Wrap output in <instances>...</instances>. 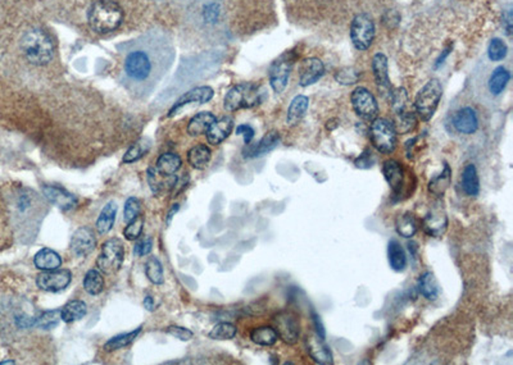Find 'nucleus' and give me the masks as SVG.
Listing matches in <instances>:
<instances>
[{"label":"nucleus","instance_id":"nucleus-7","mask_svg":"<svg viewBox=\"0 0 513 365\" xmlns=\"http://www.w3.org/2000/svg\"><path fill=\"white\" fill-rule=\"evenodd\" d=\"M124 261V242L117 237H112L103 244L100 254L96 259V266L105 274H113L122 268Z\"/></svg>","mask_w":513,"mask_h":365},{"label":"nucleus","instance_id":"nucleus-9","mask_svg":"<svg viewBox=\"0 0 513 365\" xmlns=\"http://www.w3.org/2000/svg\"><path fill=\"white\" fill-rule=\"evenodd\" d=\"M375 38V25L369 14H357L352 21L351 38L357 50H367Z\"/></svg>","mask_w":513,"mask_h":365},{"label":"nucleus","instance_id":"nucleus-16","mask_svg":"<svg viewBox=\"0 0 513 365\" xmlns=\"http://www.w3.org/2000/svg\"><path fill=\"white\" fill-rule=\"evenodd\" d=\"M41 192L45 200L57 205L62 211H69L75 209L78 204V199L74 193L67 191L66 189L54 186V185H44L41 187Z\"/></svg>","mask_w":513,"mask_h":365},{"label":"nucleus","instance_id":"nucleus-20","mask_svg":"<svg viewBox=\"0 0 513 365\" xmlns=\"http://www.w3.org/2000/svg\"><path fill=\"white\" fill-rule=\"evenodd\" d=\"M452 123L458 134H475L479 130V117L474 108L463 106L453 115Z\"/></svg>","mask_w":513,"mask_h":365},{"label":"nucleus","instance_id":"nucleus-44","mask_svg":"<svg viewBox=\"0 0 513 365\" xmlns=\"http://www.w3.org/2000/svg\"><path fill=\"white\" fill-rule=\"evenodd\" d=\"M61 320V309H53L44 311L40 317L36 319V326L41 329H53L59 325Z\"/></svg>","mask_w":513,"mask_h":365},{"label":"nucleus","instance_id":"nucleus-13","mask_svg":"<svg viewBox=\"0 0 513 365\" xmlns=\"http://www.w3.org/2000/svg\"><path fill=\"white\" fill-rule=\"evenodd\" d=\"M448 221L447 211L441 202H437L428 209L426 215L422 220V228L428 233V236L439 239L444 236L447 232Z\"/></svg>","mask_w":513,"mask_h":365},{"label":"nucleus","instance_id":"nucleus-42","mask_svg":"<svg viewBox=\"0 0 513 365\" xmlns=\"http://www.w3.org/2000/svg\"><path fill=\"white\" fill-rule=\"evenodd\" d=\"M237 327L234 326L232 323H228V322H221L219 325L213 327L210 329V332L208 333V336L213 340H219V341H225V340H232L234 337L237 336Z\"/></svg>","mask_w":513,"mask_h":365},{"label":"nucleus","instance_id":"nucleus-26","mask_svg":"<svg viewBox=\"0 0 513 365\" xmlns=\"http://www.w3.org/2000/svg\"><path fill=\"white\" fill-rule=\"evenodd\" d=\"M452 182V169L449 164L444 163V169L434 176L428 185V192L435 198H443Z\"/></svg>","mask_w":513,"mask_h":365},{"label":"nucleus","instance_id":"nucleus-6","mask_svg":"<svg viewBox=\"0 0 513 365\" xmlns=\"http://www.w3.org/2000/svg\"><path fill=\"white\" fill-rule=\"evenodd\" d=\"M370 140L379 153L391 154L397 149L398 132L393 122L385 118H376L371 123Z\"/></svg>","mask_w":513,"mask_h":365},{"label":"nucleus","instance_id":"nucleus-14","mask_svg":"<svg viewBox=\"0 0 513 365\" xmlns=\"http://www.w3.org/2000/svg\"><path fill=\"white\" fill-rule=\"evenodd\" d=\"M96 245H98V241H96V233L89 227L77 228L74 232L71 242H69L71 251L76 258H85L87 255H90L96 249Z\"/></svg>","mask_w":513,"mask_h":365},{"label":"nucleus","instance_id":"nucleus-38","mask_svg":"<svg viewBox=\"0 0 513 365\" xmlns=\"http://www.w3.org/2000/svg\"><path fill=\"white\" fill-rule=\"evenodd\" d=\"M152 148V141L148 139V137H143L140 139L139 141H136L135 144L126 152V154L122 158V162L124 163L131 164L138 162L139 159H142L145 154L148 153Z\"/></svg>","mask_w":513,"mask_h":365},{"label":"nucleus","instance_id":"nucleus-41","mask_svg":"<svg viewBox=\"0 0 513 365\" xmlns=\"http://www.w3.org/2000/svg\"><path fill=\"white\" fill-rule=\"evenodd\" d=\"M145 274L153 285H162L164 281L163 274V266L158 258L151 257L145 263Z\"/></svg>","mask_w":513,"mask_h":365},{"label":"nucleus","instance_id":"nucleus-30","mask_svg":"<svg viewBox=\"0 0 513 365\" xmlns=\"http://www.w3.org/2000/svg\"><path fill=\"white\" fill-rule=\"evenodd\" d=\"M216 122V115L210 112H200L194 115L188 125V134L190 136H200L207 134L209 127Z\"/></svg>","mask_w":513,"mask_h":365},{"label":"nucleus","instance_id":"nucleus-21","mask_svg":"<svg viewBox=\"0 0 513 365\" xmlns=\"http://www.w3.org/2000/svg\"><path fill=\"white\" fill-rule=\"evenodd\" d=\"M280 144V134L276 131H271L265 134L256 144H247L243 150V156L247 159L259 158L272 152Z\"/></svg>","mask_w":513,"mask_h":365},{"label":"nucleus","instance_id":"nucleus-47","mask_svg":"<svg viewBox=\"0 0 513 365\" xmlns=\"http://www.w3.org/2000/svg\"><path fill=\"white\" fill-rule=\"evenodd\" d=\"M140 213H142V202H140L138 198H135V196L129 198V199L126 200V202H124V222L129 223V222L133 221L135 218H138V217L140 215Z\"/></svg>","mask_w":513,"mask_h":365},{"label":"nucleus","instance_id":"nucleus-1","mask_svg":"<svg viewBox=\"0 0 513 365\" xmlns=\"http://www.w3.org/2000/svg\"><path fill=\"white\" fill-rule=\"evenodd\" d=\"M160 63L161 59L154 51H149L148 49H133L124 58L122 77L124 86L136 95L149 94L163 75Z\"/></svg>","mask_w":513,"mask_h":365},{"label":"nucleus","instance_id":"nucleus-10","mask_svg":"<svg viewBox=\"0 0 513 365\" xmlns=\"http://www.w3.org/2000/svg\"><path fill=\"white\" fill-rule=\"evenodd\" d=\"M279 338L286 345H295L301 336V322L298 316L290 310H283L274 318Z\"/></svg>","mask_w":513,"mask_h":365},{"label":"nucleus","instance_id":"nucleus-31","mask_svg":"<svg viewBox=\"0 0 513 365\" xmlns=\"http://www.w3.org/2000/svg\"><path fill=\"white\" fill-rule=\"evenodd\" d=\"M181 165H182V159L177 154L166 153L162 154L161 156L157 159L155 169L163 177H171L180 169Z\"/></svg>","mask_w":513,"mask_h":365},{"label":"nucleus","instance_id":"nucleus-11","mask_svg":"<svg viewBox=\"0 0 513 365\" xmlns=\"http://www.w3.org/2000/svg\"><path fill=\"white\" fill-rule=\"evenodd\" d=\"M353 109L362 119L372 122L379 115V104L376 97L366 87H357L351 96Z\"/></svg>","mask_w":513,"mask_h":365},{"label":"nucleus","instance_id":"nucleus-37","mask_svg":"<svg viewBox=\"0 0 513 365\" xmlns=\"http://www.w3.org/2000/svg\"><path fill=\"white\" fill-rule=\"evenodd\" d=\"M510 78L511 75L508 72V69H505L504 67L495 68L492 73V76L489 78V82H488V86H489V91L492 93V95H499L504 91V89L508 85L510 82Z\"/></svg>","mask_w":513,"mask_h":365},{"label":"nucleus","instance_id":"nucleus-58","mask_svg":"<svg viewBox=\"0 0 513 365\" xmlns=\"http://www.w3.org/2000/svg\"><path fill=\"white\" fill-rule=\"evenodd\" d=\"M16 362H13V360H7V362H3L1 364H14Z\"/></svg>","mask_w":513,"mask_h":365},{"label":"nucleus","instance_id":"nucleus-56","mask_svg":"<svg viewBox=\"0 0 513 365\" xmlns=\"http://www.w3.org/2000/svg\"><path fill=\"white\" fill-rule=\"evenodd\" d=\"M144 307H145V309L146 310H149V311H153L154 309H155V304H154V298H152V296H145V298H144Z\"/></svg>","mask_w":513,"mask_h":365},{"label":"nucleus","instance_id":"nucleus-52","mask_svg":"<svg viewBox=\"0 0 513 365\" xmlns=\"http://www.w3.org/2000/svg\"><path fill=\"white\" fill-rule=\"evenodd\" d=\"M153 241L152 239L146 237L144 240L138 242L133 248V254L136 257H145V255H149L152 252Z\"/></svg>","mask_w":513,"mask_h":365},{"label":"nucleus","instance_id":"nucleus-48","mask_svg":"<svg viewBox=\"0 0 513 365\" xmlns=\"http://www.w3.org/2000/svg\"><path fill=\"white\" fill-rule=\"evenodd\" d=\"M144 220L139 215L133 221L129 222L127 226L124 227V236L126 240L135 241L138 240L142 233H143Z\"/></svg>","mask_w":513,"mask_h":365},{"label":"nucleus","instance_id":"nucleus-45","mask_svg":"<svg viewBox=\"0 0 513 365\" xmlns=\"http://www.w3.org/2000/svg\"><path fill=\"white\" fill-rule=\"evenodd\" d=\"M390 103H391L393 110H394L395 115L407 110V106H408V94H407L406 89L400 87V89H397L395 91H393L391 96H390Z\"/></svg>","mask_w":513,"mask_h":365},{"label":"nucleus","instance_id":"nucleus-54","mask_svg":"<svg viewBox=\"0 0 513 365\" xmlns=\"http://www.w3.org/2000/svg\"><path fill=\"white\" fill-rule=\"evenodd\" d=\"M311 317H312L314 329H316V335H318V336L325 340V338H326V331H325V327H323L321 317L314 311V309L311 310Z\"/></svg>","mask_w":513,"mask_h":365},{"label":"nucleus","instance_id":"nucleus-32","mask_svg":"<svg viewBox=\"0 0 513 365\" xmlns=\"http://www.w3.org/2000/svg\"><path fill=\"white\" fill-rule=\"evenodd\" d=\"M395 230L404 239H412L418 231L417 220L409 211L400 213L395 220Z\"/></svg>","mask_w":513,"mask_h":365},{"label":"nucleus","instance_id":"nucleus-18","mask_svg":"<svg viewBox=\"0 0 513 365\" xmlns=\"http://www.w3.org/2000/svg\"><path fill=\"white\" fill-rule=\"evenodd\" d=\"M307 351L314 363L320 365H333L334 356L330 347L318 335H308L305 338Z\"/></svg>","mask_w":513,"mask_h":365},{"label":"nucleus","instance_id":"nucleus-53","mask_svg":"<svg viewBox=\"0 0 513 365\" xmlns=\"http://www.w3.org/2000/svg\"><path fill=\"white\" fill-rule=\"evenodd\" d=\"M254 134H256V132H254V130H253L252 126L240 125L238 128H237V134H241V136L244 137V143H245V145L250 144V141H252L253 137H254Z\"/></svg>","mask_w":513,"mask_h":365},{"label":"nucleus","instance_id":"nucleus-40","mask_svg":"<svg viewBox=\"0 0 513 365\" xmlns=\"http://www.w3.org/2000/svg\"><path fill=\"white\" fill-rule=\"evenodd\" d=\"M84 288H85L86 292L91 296H96V295L102 294V291L105 290V279H103L102 273L96 269L87 270L85 279H84Z\"/></svg>","mask_w":513,"mask_h":365},{"label":"nucleus","instance_id":"nucleus-43","mask_svg":"<svg viewBox=\"0 0 513 365\" xmlns=\"http://www.w3.org/2000/svg\"><path fill=\"white\" fill-rule=\"evenodd\" d=\"M395 115H397V121H395L397 123H394V127H395L397 132L404 134L413 131V128L416 127V123H417L415 113L404 110V112Z\"/></svg>","mask_w":513,"mask_h":365},{"label":"nucleus","instance_id":"nucleus-55","mask_svg":"<svg viewBox=\"0 0 513 365\" xmlns=\"http://www.w3.org/2000/svg\"><path fill=\"white\" fill-rule=\"evenodd\" d=\"M504 19V26H505V30H507V34L510 35L511 34V30H512V14H511V10H508L505 14L503 16Z\"/></svg>","mask_w":513,"mask_h":365},{"label":"nucleus","instance_id":"nucleus-5","mask_svg":"<svg viewBox=\"0 0 513 365\" xmlns=\"http://www.w3.org/2000/svg\"><path fill=\"white\" fill-rule=\"evenodd\" d=\"M443 95V87L437 78L430 80L426 85L418 91L415 99V109L418 117L428 122L437 112L440 99Z\"/></svg>","mask_w":513,"mask_h":365},{"label":"nucleus","instance_id":"nucleus-4","mask_svg":"<svg viewBox=\"0 0 513 365\" xmlns=\"http://www.w3.org/2000/svg\"><path fill=\"white\" fill-rule=\"evenodd\" d=\"M262 100L259 86L250 82L239 84L231 87L223 99V106L228 112H237L240 109H249L258 106Z\"/></svg>","mask_w":513,"mask_h":365},{"label":"nucleus","instance_id":"nucleus-57","mask_svg":"<svg viewBox=\"0 0 513 365\" xmlns=\"http://www.w3.org/2000/svg\"><path fill=\"white\" fill-rule=\"evenodd\" d=\"M179 208H180V207H179V204H175V205L172 207L171 209H170V211H168V214H167V220H166V223H167V224H170V222H171L172 218H173V214L179 211Z\"/></svg>","mask_w":513,"mask_h":365},{"label":"nucleus","instance_id":"nucleus-49","mask_svg":"<svg viewBox=\"0 0 513 365\" xmlns=\"http://www.w3.org/2000/svg\"><path fill=\"white\" fill-rule=\"evenodd\" d=\"M360 72L352 67H345L335 73V80L342 85H353L358 81Z\"/></svg>","mask_w":513,"mask_h":365},{"label":"nucleus","instance_id":"nucleus-51","mask_svg":"<svg viewBox=\"0 0 513 365\" xmlns=\"http://www.w3.org/2000/svg\"><path fill=\"white\" fill-rule=\"evenodd\" d=\"M376 162L373 154L371 153L370 149H366L363 153L356 159V167L360 169H369Z\"/></svg>","mask_w":513,"mask_h":365},{"label":"nucleus","instance_id":"nucleus-22","mask_svg":"<svg viewBox=\"0 0 513 365\" xmlns=\"http://www.w3.org/2000/svg\"><path fill=\"white\" fill-rule=\"evenodd\" d=\"M325 73L323 60L318 58H307L303 60L299 71V85L302 87L311 86L316 84Z\"/></svg>","mask_w":513,"mask_h":365},{"label":"nucleus","instance_id":"nucleus-23","mask_svg":"<svg viewBox=\"0 0 513 365\" xmlns=\"http://www.w3.org/2000/svg\"><path fill=\"white\" fill-rule=\"evenodd\" d=\"M234 130V119L231 117H222L221 119H216V122L209 127L207 131V140L209 144L219 145L225 141Z\"/></svg>","mask_w":513,"mask_h":365},{"label":"nucleus","instance_id":"nucleus-8","mask_svg":"<svg viewBox=\"0 0 513 365\" xmlns=\"http://www.w3.org/2000/svg\"><path fill=\"white\" fill-rule=\"evenodd\" d=\"M294 62V53L286 51L283 56L277 58L275 62L271 64L270 72H268L270 84H271V87L274 89V91L277 94H281L287 86Z\"/></svg>","mask_w":513,"mask_h":365},{"label":"nucleus","instance_id":"nucleus-17","mask_svg":"<svg viewBox=\"0 0 513 365\" xmlns=\"http://www.w3.org/2000/svg\"><path fill=\"white\" fill-rule=\"evenodd\" d=\"M372 71L376 86L382 96H391V84H390L389 68H388V58L382 53H378L372 59Z\"/></svg>","mask_w":513,"mask_h":365},{"label":"nucleus","instance_id":"nucleus-28","mask_svg":"<svg viewBox=\"0 0 513 365\" xmlns=\"http://www.w3.org/2000/svg\"><path fill=\"white\" fill-rule=\"evenodd\" d=\"M116 215H117V204L114 202H107L105 208L100 211L96 223V231L100 236L109 233V231L113 228Z\"/></svg>","mask_w":513,"mask_h":365},{"label":"nucleus","instance_id":"nucleus-3","mask_svg":"<svg viewBox=\"0 0 513 365\" xmlns=\"http://www.w3.org/2000/svg\"><path fill=\"white\" fill-rule=\"evenodd\" d=\"M21 49L30 63L45 66L54 57V45L43 30H29L21 40Z\"/></svg>","mask_w":513,"mask_h":365},{"label":"nucleus","instance_id":"nucleus-15","mask_svg":"<svg viewBox=\"0 0 513 365\" xmlns=\"http://www.w3.org/2000/svg\"><path fill=\"white\" fill-rule=\"evenodd\" d=\"M382 176L385 181L389 185L394 196L400 198L406 189V169L404 167L395 159H389L382 164Z\"/></svg>","mask_w":513,"mask_h":365},{"label":"nucleus","instance_id":"nucleus-39","mask_svg":"<svg viewBox=\"0 0 513 365\" xmlns=\"http://www.w3.org/2000/svg\"><path fill=\"white\" fill-rule=\"evenodd\" d=\"M142 329H143V327H138L136 329H133L131 332H126V333H121V335L112 337L105 344V351H114V350H120V349H124L126 346L130 345L131 342L135 341V338L140 335Z\"/></svg>","mask_w":513,"mask_h":365},{"label":"nucleus","instance_id":"nucleus-2","mask_svg":"<svg viewBox=\"0 0 513 365\" xmlns=\"http://www.w3.org/2000/svg\"><path fill=\"white\" fill-rule=\"evenodd\" d=\"M122 19V8L112 0H96L87 12L89 25L98 34H108L118 29Z\"/></svg>","mask_w":513,"mask_h":365},{"label":"nucleus","instance_id":"nucleus-12","mask_svg":"<svg viewBox=\"0 0 513 365\" xmlns=\"http://www.w3.org/2000/svg\"><path fill=\"white\" fill-rule=\"evenodd\" d=\"M72 281V273L68 269H54L41 272L36 277V286L45 292H61L66 290Z\"/></svg>","mask_w":513,"mask_h":365},{"label":"nucleus","instance_id":"nucleus-35","mask_svg":"<svg viewBox=\"0 0 513 365\" xmlns=\"http://www.w3.org/2000/svg\"><path fill=\"white\" fill-rule=\"evenodd\" d=\"M212 158V152L207 145H197L188 153V162L194 169H204Z\"/></svg>","mask_w":513,"mask_h":365},{"label":"nucleus","instance_id":"nucleus-50","mask_svg":"<svg viewBox=\"0 0 513 365\" xmlns=\"http://www.w3.org/2000/svg\"><path fill=\"white\" fill-rule=\"evenodd\" d=\"M166 332H167L168 335H171V336L176 337L177 340H181V341H189V340H191V338L194 337V333L191 332L190 329L184 328V327H167V328H166Z\"/></svg>","mask_w":513,"mask_h":365},{"label":"nucleus","instance_id":"nucleus-29","mask_svg":"<svg viewBox=\"0 0 513 365\" xmlns=\"http://www.w3.org/2000/svg\"><path fill=\"white\" fill-rule=\"evenodd\" d=\"M388 260L390 268L395 272H403L407 267V255L402 248L400 242L395 239H391L388 244Z\"/></svg>","mask_w":513,"mask_h":365},{"label":"nucleus","instance_id":"nucleus-33","mask_svg":"<svg viewBox=\"0 0 513 365\" xmlns=\"http://www.w3.org/2000/svg\"><path fill=\"white\" fill-rule=\"evenodd\" d=\"M418 291L419 294L430 301H435L439 295H440V288L437 283V279L434 273L431 272H425L419 279H418Z\"/></svg>","mask_w":513,"mask_h":365},{"label":"nucleus","instance_id":"nucleus-46","mask_svg":"<svg viewBox=\"0 0 513 365\" xmlns=\"http://www.w3.org/2000/svg\"><path fill=\"white\" fill-rule=\"evenodd\" d=\"M507 51H508V48H507V45H505V43H504L503 40L495 38H493V40L490 41V44H489L488 56H489V59H490V60H493V62H499V60H502V59L505 58V56H507Z\"/></svg>","mask_w":513,"mask_h":365},{"label":"nucleus","instance_id":"nucleus-27","mask_svg":"<svg viewBox=\"0 0 513 365\" xmlns=\"http://www.w3.org/2000/svg\"><path fill=\"white\" fill-rule=\"evenodd\" d=\"M309 106V99L305 95L295 96L292 100L289 109H287V115H286V125L290 127H294L298 125L303 117H305L307 110Z\"/></svg>","mask_w":513,"mask_h":365},{"label":"nucleus","instance_id":"nucleus-34","mask_svg":"<svg viewBox=\"0 0 513 365\" xmlns=\"http://www.w3.org/2000/svg\"><path fill=\"white\" fill-rule=\"evenodd\" d=\"M87 313V305L83 300H71L61 309V319L66 323L81 320Z\"/></svg>","mask_w":513,"mask_h":365},{"label":"nucleus","instance_id":"nucleus-19","mask_svg":"<svg viewBox=\"0 0 513 365\" xmlns=\"http://www.w3.org/2000/svg\"><path fill=\"white\" fill-rule=\"evenodd\" d=\"M215 96V91L213 89L209 86H200L195 87V89H191L188 93H185L184 95L179 97V100L175 103V106H172L168 112V115H175L179 109L184 108L188 104H206L208 103L209 100H212Z\"/></svg>","mask_w":513,"mask_h":365},{"label":"nucleus","instance_id":"nucleus-24","mask_svg":"<svg viewBox=\"0 0 513 365\" xmlns=\"http://www.w3.org/2000/svg\"><path fill=\"white\" fill-rule=\"evenodd\" d=\"M461 187L467 196L476 198L480 193V178L475 164L468 163L461 176Z\"/></svg>","mask_w":513,"mask_h":365},{"label":"nucleus","instance_id":"nucleus-25","mask_svg":"<svg viewBox=\"0 0 513 365\" xmlns=\"http://www.w3.org/2000/svg\"><path fill=\"white\" fill-rule=\"evenodd\" d=\"M63 260L57 251L49 248L39 250L34 257V264L36 268L45 272V270H54L62 266Z\"/></svg>","mask_w":513,"mask_h":365},{"label":"nucleus","instance_id":"nucleus-36","mask_svg":"<svg viewBox=\"0 0 513 365\" xmlns=\"http://www.w3.org/2000/svg\"><path fill=\"white\" fill-rule=\"evenodd\" d=\"M250 340L256 345L274 346L279 340V335H277L274 327H256L254 329H252V332H250Z\"/></svg>","mask_w":513,"mask_h":365}]
</instances>
